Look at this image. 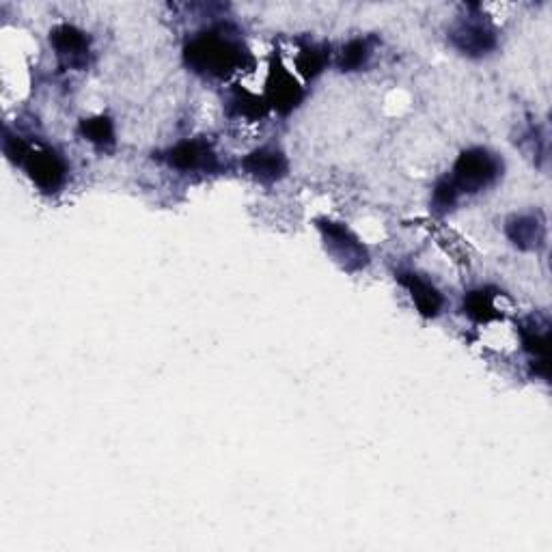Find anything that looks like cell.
<instances>
[{"mask_svg": "<svg viewBox=\"0 0 552 552\" xmlns=\"http://www.w3.org/2000/svg\"><path fill=\"white\" fill-rule=\"evenodd\" d=\"M397 281L408 289L414 307H417V311L423 317H438L440 311H443V307H445L443 294H440V289L430 279H425L423 274L412 272V270L399 272Z\"/></svg>", "mask_w": 552, "mask_h": 552, "instance_id": "52a82bcc", "label": "cell"}, {"mask_svg": "<svg viewBox=\"0 0 552 552\" xmlns=\"http://www.w3.org/2000/svg\"><path fill=\"white\" fill-rule=\"evenodd\" d=\"M369 57H371V46L367 39L358 37L348 41L341 50V59H339L341 72H358V69H363L367 65Z\"/></svg>", "mask_w": 552, "mask_h": 552, "instance_id": "5bb4252c", "label": "cell"}, {"mask_svg": "<svg viewBox=\"0 0 552 552\" xmlns=\"http://www.w3.org/2000/svg\"><path fill=\"white\" fill-rule=\"evenodd\" d=\"M50 44L57 59L69 69H85L89 65V37L74 24H59L50 33Z\"/></svg>", "mask_w": 552, "mask_h": 552, "instance_id": "8992f818", "label": "cell"}, {"mask_svg": "<svg viewBox=\"0 0 552 552\" xmlns=\"http://www.w3.org/2000/svg\"><path fill=\"white\" fill-rule=\"evenodd\" d=\"M522 335V345L524 350H527L533 356V363L542 365L548 371V324L540 326L537 320H527L520 328Z\"/></svg>", "mask_w": 552, "mask_h": 552, "instance_id": "7c38bea8", "label": "cell"}, {"mask_svg": "<svg viewBox=\"0 0 552 552\" xmlns=\"http://www.w3.org/2000/svg\"><path fill=\"white\" fill-rule=\"evenodd\" d=\"M5 154L26 169L33 184L44 192H57L67 179V164L52 147H33L20 136H5Z\"/></svg>", "mask_w": 552, "mask_h": 552, "instance_id": "7a4b0ae2", "label": "cell"}, {"mask_svg": "<svg viewBox=\"0 0 552 552\" xmlns=\"http://www.w3.org/2000/svg\"><path fill=\"white\" fill-rule=\"evenodd\" d=\"M169 167L177 171H212L216 156L212 147L203 141H182L167 151Z\"/></svg>", "mask_w": 552, "mask_h": 552, "instance_id": "9c48e42d", "label": "cell"}, {"mask_svg": "<svg viewBox=\"0 0 552 552\" xmlns=\"http://www.w3.org/2000/svg\"><path fill=\"white\" fill-rule=\"evenodd\" d=\"M242 167L248 175L255 177L257 182L272 184L287 175V158L281 149L266 145L251 151V154L244 158Z\"/></svg>", "mask_w": 552, "mask_h": 552, "instance_id": "ba28073f", "label": "cell"}, {"mask_svg": "<svg viewBox=\"0 0 552 552\" xmlns=\"http://www.w3.org/2000/svg\"><path fill=\"white\" fill-rule=\"evenodd\" d=\"M464 313L475 322H490L499 315L496 313L494 296L488 292V289H477V292L468 294L464 298Z\"/></svg>", "mask_w": 552, "mask_h": 552, "instance_id": "4fadbf2b", "label": "cell"}, {"mask_svg": "<svg viewBox=\"0 0 552 552\" xmlns=\"http://www.w3.org/2000/svg\"><path fill=\"white\" fill-rule=\"evenodd\" d=\"M449 39L455 50L471 59L488 57L496 48V44H499L494 26L481 16H466L458 20V24H455L449 33Z\"/></svg>", "mask_w": 552, "mask_h": 552, "instance_id": "5b68a950", "label": "cell"}, {"mask_svg": "<svg viewBox=\"0 0 552 552\" xmlns=\"http://www.w3.org/2000/svg\"><path fill=\"white\" fill-rule=\"evenodd\" d=\"M460 199H462L460 192L453 188L449 177H440L434 186V192H432V210L436 214H447L460 203Z\"/></svg>", "mask_w": 552, "mask_h": 552, "instance_id": "2e32d148", "label": "cell"}, {"mask_svg": "<svg viewBox=\"0 0 552 552\" xmlns=\"http://www.w3.org/2000/svg\"><path fill=\"white\" fill-rule=\"evenodd\" d=\"M507 236L522 251H535L546 240V225L537 214H520L507 223Z\"/></svg>", "mask_w": 552, "mask_h": 552, "instance_id": "8fae6325", "label": "cell"}, {"mask_svg": "<svg viewBox=\"0 0 552 552\" xmlns=\"http://www.w3.org/2000/svg\"><path fill=\"white\" fill-rule=\"evenodd\" d=\"M501 175L503 160L486 147H473L462 151L460 158L453 164L451 175L447 177L453 188L460 192V197H464L488 190L499 182Z\"/></svg>", "mask_w": 552, "mask_h": 552, "instance_id": "3957f363", "label": "cell"}, {"mask_svg": "<svg viewBox=\"0 0 552 552\" xmlns=\"http://www.w3.org/2000/svg\"><path fill=\"white\" fill-rule=\"evenodd\" d=\"M317 229L322 233L326 253L333 257L335 264L345 272H361L369 264L367 246L358 240L354 231H350L343 223L330 218L317 220Z\"/></svg>", "mask_w": 552, "mask_h": 552, "instance_id": "277c9868", "label": "cell"}, {"mask_svg": "<svg viewBox=\"0 0 552 552\" xmlns=\"http://www.w3.org/2000/svg\"><path fill=\"white\" fill-rule=\"evenodd\" d=\"M80 132L85 134L87 141L100 145V147H108L115 143V130H113V121L108 117H93V119H85L80 126Z\"/></svg>", "mask_w": 552, "mask_h": 552, "instance_id": "9a60e30c", "label": "cell"}, {"mask_svg": "<svg viewBox=\"0 0 552 552\" xmlns=\"http://www.w3.org/2000/svg\"><path fill=\"white\" fill-rule=\"evenodd\" d=\"M248 50L225 31H205L184 48L186 65L203 78H227L244 67Z\"/></svg>", "mask_w": 552, "mask_h": 552, "instance_id": "6da1fadb", "label": "cell"}, {"mask_svg": "<svg viewBox=\"0 0 552 552\" xmlns=\"http://www.w3.org/2000/svg\"><path fill=\"white\" fill-rule=\"evenodd\" d=\"M324 65H326V52L320 50V48H313V46L302 50L300 59H298V69L307 78H315L317 74L322 72Z\"/></svg>", "mask_w": 552, "mask_h": 552, "instance_id": "e0dca14e", "label": "cell"}, {"mask_svg": "<svg viewBox=\"0 0 552 552\" xmlns=\"http://www.w3.org/2000/svg\"><path fill=\"white\" fill-rule=\"evenodd\" d=\"M302 100V89L294 76H289L281 65L270 69L268 78V102L281 110V113H289V110L296 108Z\"/></svg>", "mask_w": 552, "mask_h": 552, "instance_id": "30bf717a", "label": "cell"}]
</instances>
